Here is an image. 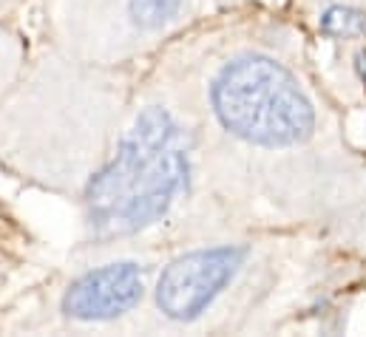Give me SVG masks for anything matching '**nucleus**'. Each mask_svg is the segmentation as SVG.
I'll return each mask as SVG.
<instances>
[{
    "label": "nucleus",
    "mask_w": 366,
    "mask_h": 337,
    "mask_svg": "<svg viewBox=\"0 0 366 337\" xmlns=\"http://www.w3.org/2000/svg\"><path fill=\"white\" fill-rule=\"evenodd\" d=\"M190 181L184 125L159 105L145 108L117 154L89 187V227L97 236H131L159 221Z\"/></svg>",
    "instance_id": "1"
},
{
    "label": "nucleus",
    "mask_w": 366,
    "mask_h": 337,
    "mask_svg": "<svg viewBox=\"0 0 366 337\" xmlns=\"http://www.w3.org/2000/svg\"><path fill=\"white\" fill-rule=\"evenodd\" d=\"M210 102L224 131L262 148L298 145L315 125L312 105L295 77L259 54L230 60L210 85Z\"/></svg>",
    "instance_id": "2"
},
{
    "label": "nucleus",
    "mask_w": 366,
    "mask_h": 337,
    "mask_svg": "<svg viewBox=\"0 0 366 337\" xmlns=\"http://www.w3.org/2000/svg\"><path fill=\"white\" fill-rule=\"evenodd\" d=\"M244 247L193 250L165 266L157 283V309L168 321L190 323L224 292L244 263Z\"/></svg>",
    "instance_id": "3"
},
{
    "label": "nucleus",
    "mask_w": 366,
    "mask_h": 337,
    "mask_svg": "<svg viewBox=\"0 0 366 337\" xmlns=\"http://www.w3.org/2000/svg\"><path fill=\"white\" fill-rule=\"evenodd\" d=\"M145 289V272L134 261H114L80 275L63 295V312L71 321L108 323L128 315Z\"/></svg>",
    "instance_id": "4"
},
{
    "label": "nucleus",
    "mask_w": 366,
    "mask_h": 337,
    "mask_svg": "<svg viewBox=\"0 0 366 337\" xmlns=\"http://www.w3.org/2000/svg\"><path fill=\"white\" fill-rule=\"evenodd\" d=\"M184 0H128V14L142 31H159L174 23Z\"/></svg>",
    "instance_id": "5"
},
{
    "label": "nucleus",
    "mask_w": 366,
    "mask_h": 337,
    "mask_svg": "<svg viewBox=\"0 0 366 337\" xmlns=\"http://www.w3.org/2000/svg\"><path fill=\"white\" fill-rule=\"evenodd\" d=\"M321 31L327 37H361L366 34V11L352 6H330L321 14Z\"/></svg>",
    "instance_id": "6"
}]
</instances>
